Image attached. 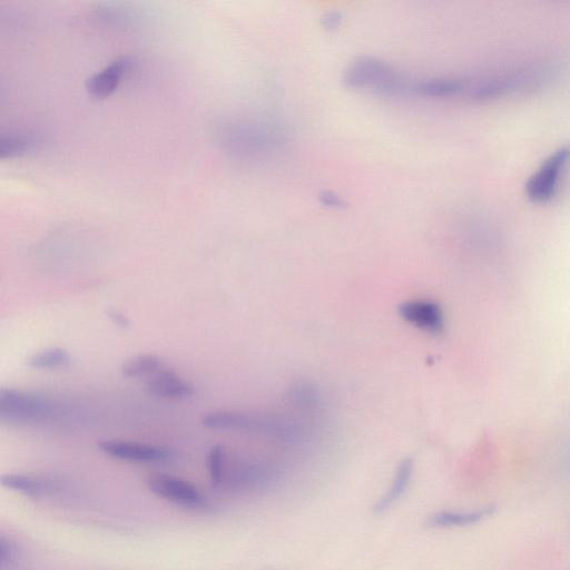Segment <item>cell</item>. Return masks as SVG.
Instances as JSON below:
<instances>
[{"label": "cell", "instance_id": "obj_6", "mask_svg": "<svg viewBox=\"0 0 570 570\" xmlns=\"http://www.w3.org/2000/svg\"><path fill=\"white\" fill-rule=\"evenodd\" d=\"M154 495L175 505L199 508L205 505V499L200 490L189 481L167 475H154L147 480Z\"/></svg>", "mask_w": 570, "mask_h": 570}, {"label": "cell", "instance_id": "obj_9", "mask_svg": "<svg viewBox=\"0 0 570 570\" xmlns=\"http://www.w3.org/2000/svg\"><path fill=\"white\" fill-rule=\"evenodd\" d=\"M145 390L151 396L165 399H184L195 395L191 382L182 379L174 371L163 369L147 380Z\"/></svg>", "mask_w": 570, "mask_h": 570}, {"label": "cell", "instance_id": "obj_2", "mask_svg": "<svg viewBox=\"0 0 570 570\" xmlns=\"http://www.w3.org/2000/svg\"><path fill=\"white\" fill-rule=\"evenodd\" d=\"M221 136L231 152L254 160H265L279 154L285 144L280 127L264 121L228 124Z\"/></svg>", "mask_w": 570, "mask_h": 570}, {"label": "cell", "instance_id": "obj_14", "mask_svg": "<svg viewBox=\"0 0 570 570\" xmlns=\"http://www.w3.org/2000/svg\"><path fill=\"white\" fill-rule=\"evenodd\" d=\"M71 363L70 352L63 348H47L27 359V366L37 370L65 368Z\"/></svg>", "mask_w": 570, "mask_h": 570}, {"label": "cell", "instance_id": "obj_7", "mask_svg": "<svg viewBox=\"0 0 570 570\" xmlns=\"http://www.w3.org/2000/svg\"><path fill=\"white\" fill-rule=\"evenodd\" d=\"M399 313L402 319L422 331L438 334L444 330V314L435 302L408 301L401 304Z\"/></svg>", "mask_w": 570, "mask_h": 570}, {"label": "cell", "instance_id": "obj_20", "mask_svg": "<svg viewBox=\"0 0 570 570\" xmlns=\"http://www.w3.org/2000/svg\"><path fill=\"white\" fill-rule=\"evenodd\" d=\"M321 198L324 200V204H327L330 206L341 205V200L339 199V196L329 194V193H324V195L321 196Z\"/></svg>", "mask_w": 570, "mask_h": 570}, {"label": "cell", "instance_id": "obj_12", "mask_svg": "<svg viewBox=\"0 0 570 570\" xmlns=\"http://www.w3.org/2000/svg\"><path fill=\"white\" fill-rule=\"evenodd\" d=\"M2 484L29 497L43 496L53 489L52 484L46 479L21 474L4 475Z\"/></svg>", "mask_w": 570, "mask_h": 570}, {"label": "cell", "instance_id": "obj_3", "mask_svg": "<svg viewBox=\"0 0 570 570\" xmlns=\"http://www.w3.org/2000/svg\"><path fill=\"white\" fill-rule=\"evenodd\" d=\"M569 167L570 144H566L550 154L539 169L530 176L526 184L528 199L537 204L554 200Z\"/></svg>", "mask_w": 570, "mask_h": 570}, {"label": "cell", "instance_id": "obj_15", "mask_svg": "<svg viewBox=\"0 0 570 570\" xmlns=\"http://www.w3.org/2000/svg\"><path fill=\"white\" fill-rule=\"evenodd\" d=\"M38 137L33 134H11L0 141V156L2 159H12L31 152L37 146Z\"/></svg>", "mask_w": 570, "mask_h": 570}, {"label": "cell", "instance_id": "obj_1", "mask_svg": "<svg viewBox=\"0 0 570 570\" xmlns=\"http://www.w3.org/2000/svg\"><path fill=\"white\" fill-rule=\"evenodd\" d=\"M412 77L381 58L360 56L346 68L343 81L353 90L399 98L410 97Z\"/></svg>", "mask_w": 570, "mask_h": 570}, {"label": "cell", "instance_id": "obj_5", "mask_svg": "<svg viewBox=\"0 0 570 570\" xmlns=\"http://www.w3.org/2000/svg\"><path fill=\"white\" fill-rule=\"evenodd\" d=\"M98 448L105 455L130 463H164L174 456L173 451L163 447L140 444V442L124 440H102Z\"/></svg>", "mask_w": 570, "mask_h": 570}, {"label": "cell", "instance_id": "obj_11", "mask_svg": "<svg viewBox=\"0 0 570 570\" xmlns=\"http://www.w3.org/2000/svg\"><path fill=\"white\" fill-rule=\"evenodd\" d=\"M496 510V506H486L467 511H439L428 518L427 526L437 529L473 526L493 516Z\"/></svg>", "mask_w": 570, "mask_h": 570}, {"label": "cell", "instance_id": "obj_17", "mask_svg": "<svg viewBox=\"0 0 570 570\" xmlns=\"http://www.w3.org/2000/svg\"><path fill=\"white\" fill-rule=\"evenodd\" d=\"M16 550L4 536L0 538V569L6 570L15 562Z\"/></svg>", "mask_w": 570, "mask_h": 570}, {"label": "cell", "instance_id": "obj_10", "mask_svg": "<svg viewBox=\"0 0 570 570\" xmlns=\"http://www.w3.org/2000/svg\"><path fill=\"white\" fill-rule=\"evenodd\" d=\"M414 468V461L411 459L407 458L401 461L387 493L380 497L375 506H373V514L376 516L386 514L405 496L411 484L412 476H414Z\"/></svg>", "mask_w": 570, "mask_h": 570}, {"label": "cell", "instance_id": "obj_13", "mask_svg": "<svg viewBox=\"0 0 570 570\" xmlns=\"http://www.w3.org/2000/svg\"><path fill=\"white\" fill-rule=\"evenodd\" d=\"M164 369L163 360L155 355H137L126 360L121 368L125 378L137 379L154 376Z\"/></svg>", "mask_w": 570, "mask_h": 570}, {"label": "cell", "instance_id": "obj_8", "mask_svg": "<svg viewBox=\"0 0 570 570\" xmlns=\"http://www.w3.org/2000/svg\"><path fill=\"white\" fill-rule=\"evenodd\" d=\"M133 60L129 56L117 58L114 62L95 74L87 81L88 93L96 98H105L112 95L119 87L123 78L132 70Z\"/></svg>", "mask_w": 570, "mask_h": 570}, {"label": "cell", "instance_id": "obj_16", "mask_svg": "<svg viewBox=\"0 0 570 570\" xmlns=\"http://www.w3.org/2000/svg\"><path fill=\"white\" fill-rule=\"evenodd\" d=\"M226 467H228V455H226L225 448L221 445L214 446L209 455L210 477L214 487L223 484Z\"/></svg>", "mask_w": 570, "mask_h": 570}, {"label": "cell", "instance_id": "obj_4", "mask_svg": "<svg viewBox=\"0 0 570 570\" xmlns=\"http://www.w3.org/2000/svg\"><path fill=\"white\" fill-rule=\"evenodd\" d=\"M57 407L51 400L16 389L0 391V417L2 420L33 422L54 418Z\"/></svg>", "mask_w": 570, "mask_h": 570}, {"label": "cell", "instance_id": "obj_19", "mask_svg": "<svg viewBox=\"0 0 570 570\" xmlns=\"http://www.w3.org/2000/svg\"><path fill=\"white\" fill-rule=\"evenodd\" d=\"M342 14L340 12H329L323 17V26L329 29V31H334L342 24Z\"/></svg>", "mask_w": 570, "mask_h": 570}, {"label": "cell", "instance_id": "obj_18", "mask_svg": "<svg viewBox=\"0 0 570 570\" xmlns=\"http://www.w3.org/2000/svg\"><path fill=\"white\" fill-rule=\"evenodd\" d=\"M108 318L116 324L117 327L126 329L130 327V320L125 316V314L120 310L111 309L107 311Z\"/></svg>", "mask_w": 570, "mask_h": 570}]
</instances>
